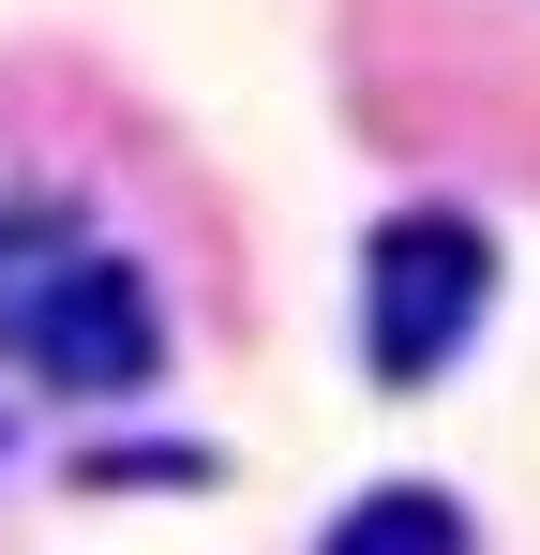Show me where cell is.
I'll return each instance as SVG.
<instances>
[{"label": "cell", "instance_id": "cell-1", "mask_svg": "<svg viewBox=\"0 0 540 555\" xmlns=\"http://www.w3.org/2000/svg\"><path fill=\"white\" fill-rule=\"evenodd\" d=\"M480 315H496V225L480 210L421 195V210H390L360 241V361H375V390H436Z\"/></svg>", "mask_w": 540, "mask_h": 555}, {"label": "cell", "instance_id": "cell-2", "mask_svg": "<svg viewBox=\"0 0 540 555\" xmlns=\"http://www.w3.org/2000/svg\"><path fill=\"white\" fill-rule=\"evenodd\" d=\"M15 346L61 375L76 405H120V390H151V375H166V315H151V285L120 271V256H61V271L30 285Z\"/></svg>", "mask_w": 540, "mask_h": 555}, {"label": "cell", "instance_id": "cell-3", "mask_svg": "<svg viewBox=\"0 0 540 555\" xmlns=\"http://www.w3.org/2000/svg\"><path fill=\"white\" fill-rule=\"evenodd\" d=\"M316 555H465V511H450L436 480H375V495H360Z\"/></svg>", "mask_w": 540, "mask_h": 555}]
</instances>
